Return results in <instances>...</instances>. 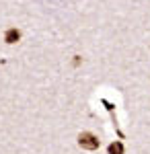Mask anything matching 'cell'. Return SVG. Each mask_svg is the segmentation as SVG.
Returning a JSON list of instances; mask_svg holds the SVG:
<instances>
[{
  "mask_svg": "<svg viewBox=\"0 0 150 154\" xmlns=\"http://www.w3.org/2000/svg\"><path fill=\"white\" fill-rule=\"evenodd\" d=\"M78 144H80V148H84V150H97L101 140L95 134H91V131H82L80 136H78Z\"/></svg>",
  "mask_w": 150,
  "mask_h": 154,
  "instance_id": "obj_1",
  "label": "cell"
},
{
  "mask_svg": "<svg viewBox=\"0 0 150 154\" xmlns=\"http://www.w3.org/2000/svg\"><path fill=\"white\" fill-rule=\"evenodd\" d=\"M21 39V31L19 29H8L6 33H4V41L6 43H17Z\"/></svg>",
  "mask_w": 150,
  "mask_h": 154,
  "instance_id": "obj_2",
  "label": "cell"
},
{
  "mask_svg": "<svg viewBox=\"0 0 150 154\" xmlns=\"http://www.w3.org/2000/svg\"><path fill=\"white\" fill-rule=\"evenodd\" d=\"M107 152H109V154H123V144H121V142H113V144H109Z\"/></svg>",
  "mask_w": 150,
  "mask_h": 154,
  "instance_id": "obj_3",
  "label": "cell"
}]
</instances>
